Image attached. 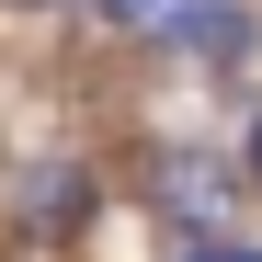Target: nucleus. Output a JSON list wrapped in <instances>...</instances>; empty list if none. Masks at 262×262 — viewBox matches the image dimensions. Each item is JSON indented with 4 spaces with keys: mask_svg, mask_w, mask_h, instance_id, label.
I'll return each mask as SVG.
<instances>
[{
    "mask_svg": "<svg viewBox=\"0 0 262 262\" xmlns=\"http://www.w3.org/2000/svg\"><path fill=\"white\" fill-rule=\"evenodd\" d=\"M23 216H34V228H80V216H92V171H80V160H46L23 183Z\"/></svg>",
    "mask_w": 262,
    "mask_h": 262,
    "instance_id": "obj_3",
    "label": "nucleus"
},
{
    "mask_svg": "<svg viewBox=\"0 0 262 262\" xmlns=\"http://www.w3.org/2000/svg\"><path fill=\"white\" fill-rule=\"evenodd\" d=\"M103 23H125V34H137V23H171V0H103Z\"/></svg>",
    "mask_w": 262,
    "mask_h": 262,
    "instance_id": "obj_4",
    "label": "nucleus"
},
{
    "mask_svg": "<svg viewBox=\"0 0 262 262\" xmlns=\"http://www.w3.org/2000/svg\"><path fill=\"white\" fill-rule=\"evenodd\" d=\"M148 205L171 216V228H216V216H228V160L216 148H160V171H148Z\"/></svg>",
    "mask_w": 262,
    "mask_h": 262,
    "instance_id": "obj_1",
    "label": "nucleus"
},
{
    "mask_svg": "<svg viewBox=\"0 0 262 262\" xmlns=\"http://www.w3.org/2000/svg\"><path fill=\"white\" fill-rule=\"evenodd\" d=\"M171 34H183L194 57H216V69L251 57V12H239V0H171Z\"/></svg>",
    "mask_w": 262,
    "mask_h": 262,
    "instance_id": "obj_2",
    "label": "nucleus"
},
{
    "mask_svg": "<svg viewBox=\"0 0 262 262\" xmlns=\"http://www.w3.org/2000/svg\"><path fill=\"white\" fill-rule=\"evenodd\" d=\"M251 183H262V114H251Z\"/></svg>",
    "mask_w": 262,
    "mask_h": 262,
    "instance_id": "obj_6",
    "label": "nucleus"
},
{
    "mask_svg": "<svg viewBox=\"0 0 262 262\" xmlns=\"http://www.w3.org/2000/svg\"><path fill=\"white\" fill-rule=\"evenodd\" d=\"M183 262H262V251H251V239H194Z\"/></svg>",
    "mask_w": 262,
    "mask_h": 262,
    "instance_id": "obj_5",
    "label": "nucleus"
}]
</instances>
